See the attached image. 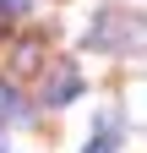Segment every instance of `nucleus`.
I'll list each match as a JSON object with an SVG mask.
<instances>
[{
    "label": "nucleus",
    "mask_w": 147,
    "mask_h": 153,
    "mask_svg": "<svg viewBox=\"0 0 147 153\" xmlns=\"http://www.w3.org/2000/svg\"><path fill=\"white\" fill-rule=\"evenodd\" d=\"M82 153H115V131H98V137H93V142H87Z\"/></svg>",
    "instance_id": "nucleus-5"
},
{
    "label": "nucleus",
    "mask_w": 147,
    "mask_h": 153,
    "mask_svg": "<svg viewBox=\"0 0 147 153\" xmlns=\"http://www.w3.org/2000/svg\"><path fill=\"white\" fill-rule=\"evenodd\" d=\"M120 115H125V126L147 131V76H131L120 88Z\"/></svg>",
    "instance_id": "nucleus-2"
},
{
    "label": "nucleus",
    "mask_w": 147,
    "mask_h": 153,
    "mask_svg": "<svg viewBox=\"0 0 147 153\" xmlns=\"http://www.w3.org/2000/svg\"><path fill=\"white\" fill-rule=\"evenodd\" d=\"M38 66H44V44L38 38H22L11 49V71H38Z\"/></svg>",
    "instance_id": "nucleus-3"
},
{
    "label": "nucleus",
    "mask_w": 147,
    "mask_h": 153,
    "mask_svg": "<svg viewBox=\"0 0 147 153\" xmlns=\"http://www.w3.org/2000/svg\"><path fill=\"white\" fill-rule=\"evenodd\" d=\"M33 6H38V0H0V11H6V16H22V11H33Z\"/></svg>",
    "instance_id": "nucleus-6"
},
{
    "label": "nucleus",
    "mask_w": 147,
    "mask_h": 153,
    "mask_svg": "<svg viewBox=\"0 0 147 153\" xmlns=\"http://www.w3.org/2000/svg\"><path fill=\"white\" fill-rule=\"evenodd\" d=\"M0 120H27V109H22V99H16L11 82H0Z\"/></svg>",
    "instance_id": "nucleus-4"
},
{
    "label": "nucleus",
    "mask_w": 147,
    "mask_h": 153,
    "mask_svg": "<svg viewBox=\"0 0 147 153\" xmlns=\"http://www.w3.org/2000/svg\"><path fill=\"white\" fill-rule=\"evenodd\" d=\"M82 93V66H71V60H60L49 71V82H44V104H71Z\"/></svg>",
    "instance_id": "nucleus-1"
},
{
    "label": "nucleus",
    "mask_w": 147,
    "mask_h": 153,
    "mask_svg": "<svg viewBox=\"0 0 147 153\" xmlns=\"http://www.w3.org/2000/svg\"><path fill=\"white\" fill-rule=\"evenodd\" d=\"M0 153H11V148H6V137H0Z\"/></svg>",
    "instance_id": "nucleus-7"
}]
</instances>
